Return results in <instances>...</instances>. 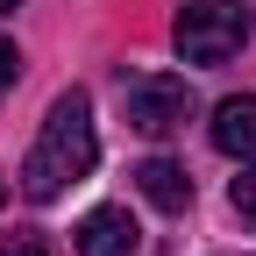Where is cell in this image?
I'll use <instances>...</instances> for the list:
<instances>
[{"label": "cell", "instance_id": "6da1fadb", "mask_svg": "<svg viewBox=\"0 0 256 256\" xmlns=\"http://www.w3.org/2000/svg\"><path fill=\"white\" fill-rule=\"evenodd\" d=\"M92 164H100V128H92V100L72 86V92L50 100L36 142H28V156H22V192H28L36 206H50V200H64Z\"/></svg>", "mask_w": 256, "mask_h": 256}, {"label": "cell", "instance_id": "7a4b0ae2", "mask_svg": "<svg viewBox=\"0 0 256 256\" xmlns=\"http://www.w3.org/2000/svg\"><path fill=\"white\" fill-rule=\"evenodd\" d=\"M249 8L242 0H185V8L171 14V43L185 64H228L242 43H249Z\"/></svg>", "mask_w": 256, "mask_h": 256}, {"label": "cell", "instance_id": "3957f363", "mask_svg": "<svg viewBox=\"0 0 256 256\" xmlns=\"http://www.w3.org/2000/svg\"><path fill=\"white\" fill-rule=\"evenodd\" d=\"M121 114H128L136 136L164 142V136H178V128L200 114V100H192V86L178 72H136V78L121 86Z\"/></svg>", "mask_w": 256, "mask_h": 256}, {"label": "cell", "instance_id": "277c9868", "mask_svg": "<svg viewBox=\"0 0 256 256\" xmlns=\"http://www.w3.org/2000/svg\"><path fill=\"white\" fill-rule=\"evenodd\" d=\"M136 242H142V228H136L128 206H92L72 228V249L78 256H136Z\"/></svg>", "mask_w": 256, "mask_h": 256}, {"label": "cell", "instance_id": "5b68a950", "mask_svg": "<svg viewBox=\"0 0 256 256\" xmlns=\"http://www.w3.org/2000/svg\"><path fill=\"white\" fill-rule=\"evenodd\" d=\"M214 150L220 156H256V92H235V100L214 107Z\"/></svg>", "mask_w": 256, "mask_h": 256}, {"label": "cell", "instance_id": "8992f818", "mask_svg": "<svg viewBox=\"0 0 256 256\" xmlns=\"http://www.w3.org/2000/svg\"><path fill=\"white\" fill-rule=\"evenodd\" d=\"M136 192H142L150 206H164V214H185L192 206V178H185V164H171V156L136 164Z\"/></svg>", "mask_w": 256, "mask_h": 256}, {"label": "cell", "instance_id": "52a82bcc", "mask_svg": "<svg viewBox=\"0 0 256 256\" xmlns=\"http://www.w3.org/2000/svg\"><path fill=\"white\" fill-rule=\"evenodd\" d=\"M228 206H235V214L249 220V228H256V171H242V178L228 185Z\"/></svg>", "mask_w": 256, "mask_h": 256}, {"label": "cell", "instance_id": "ba28073f", "mask_svg": "<svg viewBox=\"0 0 256 256\" xmlns=\"http://www.w3.org/2000/svg\"><path fill=\"white\" fill-rule=\"evenodd\" d=\"M14 78H22V50H14V36H0V100L14 92Z\"/></svg>", "mask_w": 256, "mask_h": 256}, {"label": "cell", "instance_id": "9c48e42d", "mask_svg": "<svg viewBox=\"0 0 256 256\" xmlns=\"http://www.w3.org/2000/svg\"><path fill=\"white\" fill-rule=\"evenodd\" d=\"M0 256H50V242H43V235H8Z\"/></svg>", "mask_w": 256, "mask_h": 256}, {"label": "cell", "instance_id": "30bf717a", "mask_svg": "<svg viewBox=\"0 0 256 256\" xmlns=\"http://www.w3.org/2000/svg\"><path fill=\"white\" fill-rule=\"evenodd\" d=\"M8 8H22V0H0V14H8Z\"/></svg>", "mask_w": 256, "mask_h": 256}, {"label": "cell", "instance_id": "8fae6325", "mask_svg": "<svg viewBox=\"0 0 256 256\" xmlns=\"http://www.w3.org/2000/svg\"><path fill=\"white\" fill-rule=\"evenodd\" d=\"M0 192H8V185H0Z\"/></svg>", "mask_w": 256, "mask_h": 256}]
</instances>
